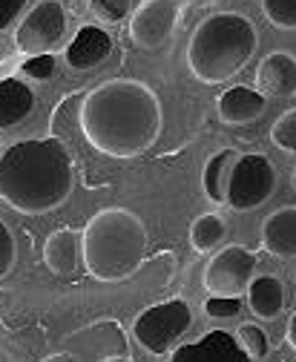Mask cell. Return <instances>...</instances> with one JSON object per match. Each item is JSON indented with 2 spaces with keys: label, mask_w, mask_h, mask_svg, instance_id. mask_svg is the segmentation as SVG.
<instances>
[{
  "label": "cell",
  "mask_w": 296,
  "mask_h": 362,
  "mask_svg": "<svg viewBox=\"0 0 296 362\" xmlns=\"http://www.w3.org/2000/svg\"><path fill=\"white\" fill-rule=\"evenodd\" d=\"M164 112L155 89L136 78H109L81 104V135L109 158H138L161 135Z\"/></svg>",
  "instance_id": "obj_1"
},
{
  "label": "cell",
  "mask_w": 296,
  "mask_h": 362,
  "mask_svg": "<svg viewBox=\"0 0 296 362\" xmlns=\"http://www.w3.org/2000/svg\"><path fill=\"white\" fill-rule=\"evenodd\" d=\"M75 187L72 156L61 139L18 141L0 156V199L23 216L58 210Z\"/></svg>",
  "instance_id": "obj_2"
},
{
  "label": "cell",
  "mask_w": 296,
  "mask_h": 362,
  "mask_svg": "<svg viewBox=\"0 0 296 362\" xmlns=\"http://www.w3.org/2000/svg\"><path fill=\"white\" fill-rule=\"evenodd\" d=\"M83 267L98 282L130 279L147 259L150 233L138 213L126 207L98 210L81 230Z\"/></svg>",
  "instance_id": "obj_3"
},
{
  "label": "cell",
  "mask_w": 296,
  "mask_h": 362,
  "mask_svg": "<svg viewBox=\"0 0 296 362\" xmlns=\"http://www.w3.org/2000/svg\"><path fill=\"white\" fill-rule=\"evenodd\" d=\"M259 32L247 15L219 12L204 18L187 43V69L201 83H225L239 75L256 55Z\"/></svg>",
  "instance_id": "obj_4"
},
{
  "label": "cell",
  "mask_w": 296,
  "mask_h": 362,
  "mask_svg": "<svg viewBox=\"0 0 296 362\" xmlns=\"http://www.w3.org/2000/svg\"><path fill=\"white\" fill-rule=\"evenodd\" d=\"M190 325H193L190 305L184 299H170L141 310L133 322V337L147 354L164 356L190 331Z\"/></svg>",
  "instance_id": "obj_5"
},
{
  "label": "cell",
  "mask_w": 296,
  "mask_h": 362,
  "mask_svg": "<svg viewBox=\"0 0 296 362\" xmlns=\"http://www.w3.org/2000/svg\"><path fill=\"white\" fill-rule=\"evenodd\" d=\"M253 279H256V253L247 250L244 245L219 247L210 256L201 274L204 291L210 296H225V299L247 296V288Z\"/></svg>",
  "instance_id": "obj_6"
},
{
  "label": "cell",
  "mask_w": 296,
  "mask_h": 362,
  "mask_svg": "<svg viewBox=\"0 0 296 362\" xmlns=\"http://www.w3.org/2000/svg\"><path fill=\"white\" fill-rule=\"evenodd\" d=\"M276 190V167L265 153H247L239 156L233 175H230V190H227V207L236 213H250L262 207Z\"/></svg>",
  "instance_id": "obj_7"
},
{
  "label": "cell",
  "mask_w": 296,
  "mask_h": 362,
  "mask_svg": "<svg viewBox=\"0 0 296 362\" xmlns=\"http://www.w3.org/2000/svg\"><path fill=\"white\" fill-rule=\"evenodd\" d=\"M66 35V9L61 0H37L15 29V49L26 58L49 55Z\"/></svg>",
  "instance_id": "obj_8"
},
{
  "label": "cell",
  "mask_w": 296,
  "mask_h": 362,
  "mask_svg": "<svg viewBox=\"0 0 296 362\" xmlns=\"http://www.w3.org/2000/svg\"><path fill=\"white\" fill-rule=\"evenodd\" d=\"M182 6L179 0H144L133 12L130 37L141 49H158L173 37Z\"/></svg>",
  "instance_id": "obj_9"
},
{
  "label": "cell",
  "mask_w": 296,
  "mask_h": 362,
  "mask_svg": "<svg viewBox=\"0 0 296 362\" xmlns=\"http://www.w3.org/2000/svg\"><path fill=\"white\" fill-rule=\"evenodd\" d=\"M170 362H253L242 342L227 331H207L196 342L179 345Z\"/></svg>",
  "instance_id": "obj_10"
},
{
  "label": "cell",
  "mask_w": 296,
  "mask_h": 362,
  "mask_svg": "<svg viewBox=\"0 0 296 362\" xmlns=\"http://www.w3.org/2000/svg\"><path fill=\"white\" fill-rule=\"evenodd\" d=\"M256 89L265 98L296 95V58L290 52H271L256 69Z\"/></svg>",
  "instance_id": "obj_11"
},
{
  "label": "cell",
  "mask_w": 296,
  "mask_h": 362,
  "mask_svg": "<svg viewBox=\"0 0 296 362\" xmlns=\"http://www.w3.org/2000/svg\"><path fill=\"white\" fill-rule=\"evenodd\" d=\"M109 52H112V37L101 26H83L75 32L64 55L72 69H93V66L104 64L109 58Z\"/></svg>",
  "instance_id": "obj_12"
},
{
  "label": "cell",
  "mask_w": 296,
  "mask_h": 362,
  "mask_svg": "<svg viewBox=\"0 0 296 362\" xmlns=\"http://www.w3.org/2000/svg\"><path fill=\"white\" fill-rule=\"evenodd\" d=\"M265 112V95L253 86H230L219 95V121L230 127L253 124Z\"/></svg>",
  "instance_id": "obj_13"
},
{
  "label": "cell",
  "mask_w": 296,
  "mask_h": 362,
  "mask_svg": "<svg viewBox=\"0 0 296 362\" xmlns=\"http://www.w3.org/2000/svg\"><path fill=\"white\" fill-rule=\"evenodd\" d=\"M259 242L273 259H296V207L271 213L262 224Z\"/></svg>",
  "instance_id": "obj_14"
},
{
  "label": "cell",
  "mask_w": 296,
  "mask_h": 362,
  "mask_svg": "<svg viewBox=\"0 0 296 362\" xmlns=\"http://www.w3.org/2000/svg\"><path fill=\"white\" fill-rule=\"evenodd\" d=\"M288 299L290 296H288L285 282L276 279V276H268V274L256 276L250 282V288H247V308L262 322L279 320V316L285 313V308H288Z\"/></svg>",
  "instance_id": "obj_15"
},
{
  "label": "cell",
  "mask_w": 296,
  "mask_h": 362,
  "mask_svg": "<svg viewBox=\"0 0 296 362\" xmlns=\"http://www.w3.org/2000/svg\"><path fill=\"white\" fill-rule=\"evenodd\" d=\"M44 262L55 276H72L78 270V262H83L81 233L75 228H58L55 233H49L44 245Z\"/></svg>",
  "instance_id": "obj_16"
},
{
  "label": "cell",
  "mask_w": 296,
  "mask_h": 362,
  "mask_svg": "<svg viewBox=\"0 0 296 362\" xmlns=\"http://www.w3.org/2000/svg\"><path fill=\"white\" fill-rule=\"evenodd\" d=\"M236 161H239L236 150H219V153H213L207 158L204 173H201V187H204V196L213 204H227L230 175H233Z\"/></svg>",
  "instance_id": "obj_17"
},
{
  "label": "cell",
  "mask_w": 296,
  "mask_h": 362,
  "mask_svg": "<svg viewBox=\"0 0 296 362\" xmlns=\"http://www.w3.org/2000/svg\"><path fill=\"white\" fill-rule=\"evenodd\" d=\"M35 110V93L18 78L0 81V129L20 124Z\"/></svg>",
  "instance_id": "obj_18"
},
{
  "label": "cell",
  "mask_w": 296,
  "mask_h": 362,
  "mask_svg": "<svg viewBox=\"0 0 296 362\" xmlns=\"http://www.w3.org/2000/svg\"><path fill=\"white\" fill-rule=\"evenodd\" d=\"M227 239V221L219 213H204L190 224V245L196 253H216Z\"/></svg>",
  "instance_id": "obj_19"
},
{
  "label": "cell",
  "mask_w": 296,
  "mask_h": 362,
  "mask_svg": "<svg viewBox=\"0 0 296 362\" xmlns=\"http://www.w3.org/2000/svg\"><path fill=\"white\" fill-rule=\"evenodd\" d=\"M81 104H83V95H66L55 112H52V135L55 139H66L69 132H75V127H81Z\"/></svg>",
  "instance_id": "obj_20"
},
{
  "label": "cell",
  "mask_w": 296,
  "mask_h": 362,
  "mask_svg": "<svg viewBox=\"0 0 296 362\" xmlns=\"http://www.w3.org/2000/svg\"><path fill=\"white\" fill-rule=\"evenodd\" d=\"M271 141L282 150V153H290L296 156V107L293 110H285L273 127H271Z\"/></svg>",
  "instance_id": "obj_21"
},
{
  "label": "cell",
  "mask_w": 296,
  "mask_h": 362,
  "mask_svg": "<svg viewBox=\"0 0 296 362\" xmlns=\"http://www.w3.org/2000/svg\"><path fill=\"white\" fill-rule=\"evenodd\" d=\"M236 339L242 342V348L250 354V359L256 362V359H265L268 354H271V339H268V334L262 331V325H242L239 328V334H236Z\"/></svg>",
  "instance_id": "obj_22"
},
{
  "label": "cell",
  "mask_w": 296,
  "mask_h": 362,
  "mask_svg": "<svg viewBox=\"0 0 296 362\" xmlns=\"http://www.w3.org/2000/svg\"><path fill=\"white\" fill-rule=\"evenodd\" d=\"M262 12L276 29H296V0H262Z\"/></svg>",
  "instance_id": "obj_23"
},
{
  "label": "cell",
  "mask_w": 296,
  "mask_h": 362,
  "mask_svg": "<svg viewBox=\"0 0 296 362\" xmlns=\"http://www.w3.org/2000/svg\"><path fill=\"white\" fill-rule=\"evenodd\" d=\"M133 0H90V12L98 18V21H107V23H118L126 18L130 12Z\"/></svg>",
  "instance_id": "obj_24"
},
{
  "label": "cell",
  "mask_w": 296,
  "mask_h": 362,
  "mask_svg": "<svg viewBox=\"0 0 296 362\" xmlns=\"http://www.w3.org/2000/svg\"><path fill=\"white\" fill-rule=\"evenodd\" d=\"M18 262V245H15V236L9 230V224L0 218V279L12 274V267Z\"/></svg>",
  "instance_id": "obj_25"
},
{
  "label": "cell",
  "mask_w": 296,
  "mask_h": 362,
  "mask_svg": "<svg viewBox=\"0 0 296 362\" xmlns=\"http://www.w3.org/2000/svg\"><path fill=\"white\" fill-rule=\"evenodd\" d=\"M20 72L32 81H49L52 72H55V58L52 55H35V58H26L20 64Z\"/></svg>",
  "instance_id": "obj_26"
},
{
  "label": "cell",
  "mask_w": 296,
  "mask_h": 362,
  "mask_svg": "<svg viewBox=\"0 0 296 362\" xmlns=\"http://www.w3.org/2000/svg\"><path fill=\"white\" fill-rule=\"evenodd\" d=\"M242 310V299H225V296H210L204 302V313L213 320H233Z\"/></svg>",
  "instance_id": "obj_27"
},
{
  "label": "cell",
  "mask_w": 296,
  "mask_h": 362,
  "mask_svg": "<svg viewBox=\"0 0 296 362\" xmlns=\"http://www.w3.org/2000/svg\"><path fill=\"white\" fill-rule=\"evenodd\" d=\"M26 4L29 0H0V29H9V23L18 21Z\"/></svg>",
  "instance_id": "obj_28"
},
{
  "label": "cell",
  "mask_w": 296,
  "mask_h": 362,
  "mask_svg": "<svg viewBox=\"0 0 296 362\" xmlns=\"http://www.w3.org/2000/svg\"><path fill=\"white\" fill-rule=\"evenodd\" d=\"M40 362H81V359H78V354H72V351H55V354L44 356Z\"/></svg>",
  "instance_id": "obj_29"
},
{
  "label": "cell",
  "mask_w": 296,
  "mask_h": 362,
  "mask_svg": "<svg viewBox=\"0 0 296 362\" xmlns=\"http://www.w3.org/2000/svg\"><path fill=\"white\" fill-rule=\"evenodd\" d=\"M285 342L296 351V310L290 313V320H288V328H285Z\"/></svg>",
  "instance_id": "obj_30"
},
{
  "label": "cell",
  "mask_w": 296,
  "mask_h": 362,
  "mask_svg": "<svg viewBox=\"0 0 296 362\" xmlns=\"http://www.w3.org/2000/svg\"><path fill=\"white\" fill-rule=\"evenodd\" d=\"M101 362H136V359H130L126 354H115V356H104Z\"/></svg>",
  "instance_id": "obj_31"
},
{
  "label": "cell",
  "mask_w": 296,
  "mask_h": 362,
  "mask_svg": "<svg viewBox=\"0 0 296 362\" xmlns=\"http://www.w3.org/2000/svg\"><path fill=\"white\" fill-rule=\"evenodd\" d=\"M293 190H296V173H293Z\"/></svg>",
  "instance_id": "obj_32"
}]
</instances>
